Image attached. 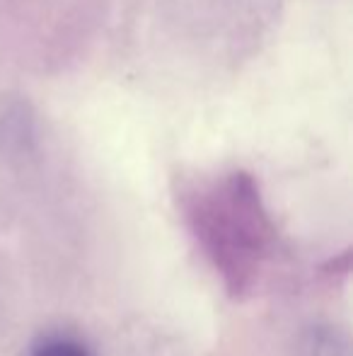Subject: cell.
<instances>
[{"label": "cell", "mask_w": 353, "mask_h": 356, "mask_svg": "<svg viewBox=\"0 0 353 356\" xmlns=\"http://www.w3.org/2000/svg\"><path fill=\"white\" fill-rule=\"evenodd\" d=\"M32 356H92L80 342L68 337H49L34 347Z\"/></svg>", "instance_id": "1"}]
</instances>
